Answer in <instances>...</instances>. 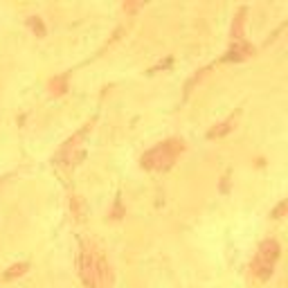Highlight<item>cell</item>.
<instances>
[{
    "label": "cell",
    "instance_id": "cell-1",
    "mask_svg": "<svg viewBox=\"0 0 288 288\" xmlns=\"http://www.w3.org/2000/svg\"><path fill=\"white\" fill-rule=\"evenodd\" d=\"M182 151H185V144H182L180 140H167V142H162V144H158V147H153L151 151L144 153L140 162L144 169L165 171L176 162V158L180 156Z\"/></svg>",
    "mask_w": 288,
    "mask_h": 288
},
{
    "label": "cell",
    "instance_id": "cell-2",
    "mask_svg": "<svg viewBox=\"0 0 288 288\" xmlns=\"http://www.w3.org/2000/svg\"><path fill=\"white\" fill-rule=\"evenodd\" d=\"M279 243L275 239H268L259 245V252L252 261V273L257 275L259 279H270V275L275 273V264L279 259Z\"/></svg>",
    "mask_w": 288,
    "mask_h": 288
},
{
    "label": "cell",
    "instance_id": "cell-3",
    "mask_svg": "<svg viewBox=\"0 0 288 288\" xmlns=\"http://www.w3.org/2000/svg\"><path fill=\"white\" fill-rule=\"evenodd\" d=\"M79 275L88 288H97L99 275H104V261L95 259V254L88 248H81V252H79Z\"/></svg>",
    "mask_w": 288,
    "mask_h": 288
},
{
    "label": "cell",
    "instance_id": "cell-4",
    "mask_svg": "<svg viewBox=\"0 0 288 288\" xmlns=\"http://www.w3.org/2000/svg\"><path fill=\"white\" fill-rule=\"evenodd\" d=\"M254 52V48H250L248 43H243V41H239L236 45H232L230 48V52H228V57H225V61H243V59H248L250 54Z\"/></svg>",
    "mask_w": 288,
    "mask_h": 288
},
{
    "label": "cell",
    "instance_id": "cell-5",
    "mask_svg": "<svg viewBox=\"0 0 288 288\" xmlns=\"http://www.w3.org/2000/svg\"><path fill=\"white\" fill-rule=\"evenodd\" d=\"M232 124H234V119H228V122H223L219 128H212L210 133H207V137L210 140H214V137H223L225 133H230V128H232Z\"/></svg>",
    "mask_w": 288,
    "mask_h": 288
},
{
    "label": "cell",
    "instance_id": "cell-6",
    "mask_svg": "<svg viewBox=\"0 0 288 288\" xmlns=\"http://www.w3.org/2000/svg\"><path fill=\"white\" fill-rule=\"evenodd\" d=\"M27 268H30V266H27V264H18V266H11V268L7 270V273L2 275V277H5V279H14V277H20V275H23V273H25V270H27Z\"/></svg>",
    "mask_w": 288,
    "mask_h": 288
},
{
    "label": "cell",
    "instance_id": "cell-7",
    "mask_svg": "<svg viewBox=\"0 0 288 288\" xmlns=\"http://www.w3.org/2000/svg\"><path fill=\"white\" fill-rule=\"evenodd\" d=\"M30 27H32V30H34L39 36H45V27H43V23H41L39 16H32V18H30Z\"/></svg>",
    "mask_w": 288,
    "mask_h": 288
},
{
    "label": "cell",
    "instance_id": "cell-8",
    "mask_svg": "<svg viewBox=\"0 0 288 288\" xmlns=\"http://www.w3.org/2000/svg\"><path fill=\"white\" fill-rule=\"evenodd\" d=\"M284 207H286V203H282V205H279V207H277V210H275V212H273V219H279V216H282Z\"/></svg>",
    "mask_w": 288,
    "mask_h": 288
}]
</instances>
